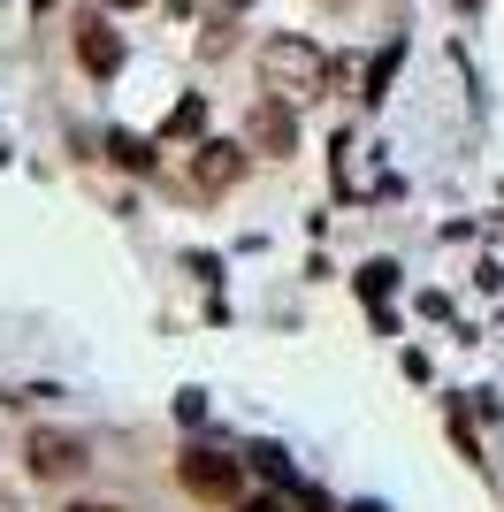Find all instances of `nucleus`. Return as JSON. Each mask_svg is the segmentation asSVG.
I'll return each mask as SVG.
<instances>
[{
  "mask_svg": "<svg viewBox=\"0 0 504 512\" xmlns=\"http://www.w3.org/2000/svg\"><path fill=\"white\" fill-rule=\"evenodd\" d=\"M77 62L92 69V77H115V69H123V39L107 31V16H84L77 23Z\"/></svg>",
  "mask_w": 504,
  "mask_h": 512,
  "instance_id": "nucleus-6",
  "label": "nucleus"
},
{
  "mask_svg": "<svg viewBox=\"0 0 504 512\" xmlns=\"http://www.w3.org/2000/svg\"><path fill=\"white\" fill-rule=\"evenodd\" d=\"M352 512H382V505H352Z\"/></svg>",
  "mask_w": 504,
  "mask_h": 512,
  "instance_id": "nucleus-13",
  "label": "nucleus"
},
{
  "mask_svg": "<svg viewBox=\"0 0 504 512\" xmlns=\"http://www.w3.org/2000/svg\"><path fill=\"white\" fill-rule=\"evenodd\" d=\"M176 482L207 505H237V482H245V459H222V451H191L176 459Z\"/></svg>",
  "mask_w": 504,
  "mask_h": 512,
  "instance_id": "nucleus-3",
  "label": "nucleus"
},
{
  "mask_svg": "<svg viewBox=\"0 0 504 512\" xmlns=\"http://www.w3.org/2000/svg\"><path fill=\"white\" fill-rule=\"evenodd\" d=\"M245 146L252 153H268V161H283V153H298V107L291 100H275V92H260L245 115Z\"/></svg>",
  "mask_w": 504,
  "mask_h": 512,
  "instance_id": "nucleus-2",
  "label": "nucleus"
},
{
  "mask_svg": "<svg viewBox=\"0 0 504 512\" xmlns=\"http://www.w3.org/2000/svg\"><path fill=\"white\" fill-rule=\"evenodd\" d=\"M390 283H398V268H390V260H367V268H359V291H367V306L390 299Z\"/></svg>",
  "mask_w": 504,
  "mask_h": 512,
  "instance_id": "nucleus-9",
  "label": "nucleus"
},
{
  "mask_svg": "<svg viewBox=\"0 0 504 512\" xmlns=\"http://www.w3.org/2000/svg\"><path fill=\"white\" fill-rule=\"evenodd\" d=\"M260 92H275V100L291 107H314L321 92H329V54H321L314 39H268L260 46Z\"/></svg>",
  "mask_w": 504,
  "mask_h": 512,
  "instance_id": "nucleus-1",
  "label": "nucleus"
},
{
  "mask_svg": "<svg viewBox=\"0 0 504 512\" xmlns=\"http://www.w3.org/2000/svg\"><path fill=\"white\" fill-rule=\"evenodd\" d=\"M23 459H31L39 482H77V474H84V444H77V436H54V428H39V436L23 444Z\"/></svg>",
  "mask_w": 504,
  "mask_h": 512,
  "instance_id": "nucleus-5",
  "label": "nucleus"
},
{
  "mask_svg": "<svg viewBox=\"0 0 504 512\" xmlns=\"http://www.w3.org/2000/svg\"><path fill=\"white\" fill-rule=\"evenodd\" d=\"M237 176H245V146H230V138H199L191 146V192L199 199L237 192Z\"/></svg>",
  "mask_w": 504,
  "mask_h": 512,
  "instance_id": "nucleus-4",
  "label": "nucleus"
},
{
  "mask_svg": "<svg viewBox=\"0 0 504 512\" xmlns=\"http://www.w3.org/2000/svg\"><path fill=\"white\" fill-rule=\"evenodd\" d=\"M398 54H405V46H382V62L367 69V100H382V92H390V77H398Z\"/></svg>",
  "mask_w": 504,
  "mask_h": 512,
  "instance_id": "nucleus-10",
  "label": "nucleus"
},
{
  "mask_svg": "<svg viewBox=\"0 0 504 512\" xmlns=\"http://www.w3.org/2000/svg\"><path fill=\"white\" fill-rule=\"evenodd\" d=\"M100 8H115V16H130V8H146V0H100Z\"/></svg>",
  "mask_w": 504,
  "mask_h": 512,
  "instance_id": "nucleus-12",
  "label": "nucleus"
},
{
  "mask_svg": "<svg viewBox=\"0 0 504 512\" xmlns=\"http://www.w3.org/2000/svg\"><path fill=\"white\" fill-rule=\"evenodd\" d=\"M321 8H344V0H321Z\"/></svg>",
  "mask_w": 504,
  "mask_h": 512,
  "instance_id": "nucleus-14",
  "label": "nucleus"
},
{
  "mask_svg": "<svg viewBox=\"0 0 504 512\" xmlns=\"http://www.w3.org/2000/svg\"><path fill=\"white\" fill-rule=\"evenodd\" d=\"M199 130H207V100L191 92V100L168 107V123H161V146H199Z\"/></svg>",
  "mask_w": 504,
  "mask_h": 512,
  "instance_id": "nucleus-7",
  "label": "nucleus"
},
{
  "mask_svg": "<svg viewBox=\"0 0 504 512\" xmlns=\"http://www.w3.org/2000/svg\"><path fill=\"white\" fill-rule=\"evenodd\" d=\"M107 153H115L123 169H138V176L153 169V146H146V138H130V130H115V138H107Z\"/></svg>",
  "mask_w": 504,
  "mask_h": 512,
  "instance_id": "nucleus-8",
  "label": "nucleus"
},
{
  "mask_svg": "<svg viewBox=\"0 0 504 512\" xmlns=\"http://www.w3.org/2000/svg\"><path fill=\"white\" fill-rule=\"evenodd\" d=\"M230 512H283L275 497H252V505H230Z\"/></svg>",
  "mask_w": 504,
  "mask_h": 512,
  "instance_id": "nucleus-11",
  "label": "nucleus"
}]
</instances>
